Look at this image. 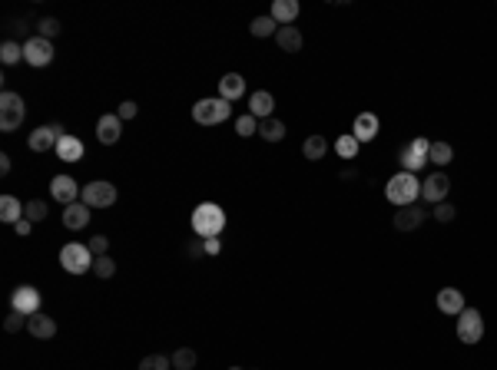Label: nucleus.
I'll return each mask as SVG.
<instances>
[{
  "label": "nucleus",
  "mask_w": 497,
  "mask_h": 370,
  "mask_svg": "<svg viewBox=\"0 0 497 370\" xmlns=\"http://www.w3.org/2000/svg\"><path fill=\"white\" fill-rule=\"evenodd\" d=\"M223 228H226V212L216 205V202L196 205V212H193V232H196L202 241H206V238H216Z\"/></svg>",
  "instance_id": "nucleus-2"
},
{
  "label": "nucleus",
  "mask_w": 497,
  "mask_h": 370,
  "mask_svg": "<svg viewBox=\"0 0 497 370\" xmlns=\"http://www.w3.org/2000/svg\"><path fill=\"white\" fill-rule=\"evenodd\" d=\"M14 228H17V235H20V238H27V235L33 232V222H30V219H20Z\"/></svg>",
  "instance_id": "nucleus-42"
},
{
  "label": "nucleus",
  "mask_w": 497,
  "mask_h": 370,
  "mask_svg": "<svg viewBox=\"0 0 497 370\" xmlns=\"http://www.w3.org/2000/svg\"><path fill=\"white\" fill-rule=\"evenodd\" d=\"M116 116H120V119H133V116H136V103H133V100H126V103H120V109H116Z\"/></svg>",
  "instance_id": "nucleus-41"
},
{
  "label": "nucleus",
  "mask_w": 497,
  "mask_h": 370,
  "mask_svg": "<svg viewBox=\"0 0 497 370\" xmlns=\"http://www.w3.org/2000/svg\"><path fill=\"white\" fill-rule=\"evenodd\" d=\"M242 93H245V80H242L239 73H226L219 80V96H223L226 103H236Z\"/></svg>",
  "instance_id": "nucleus-24"
},
{
  "label": "nucleus",
  "mask_w": 497,
  "mask_h": 370,
  "mask_svg": "<svg viewBox=\"0 0 497 370\" xmlns=\"http://www.w3.org/2000/svg\"><path fill=\"white\" fill-rule=\"evenodd\" d=\"M80 202L90 208H110L116 202V185L113 182H103V178H96L90 185H83V192H80Z\"/></svg>",
  "instance_id": "nucleus-7"
},
{
  "label": "nucleus",
  "mask_w": 497,
  "mask_h": 370,
  "mask_svg": "<svg viewBox=\"0 0 497 370\" xmlns=\"http://www.w3.org/2000/svg\"><path fill=\"white\" fill-rule=\"evenodd\" d=\"M139 370H173V360L163 354H150L139 360Z\"/></svg>",
  "instance_id": "nucleus-34"
},
{
  "label": "nucleus",
  "mask_w": 497,
  "mask_h": 370,
  "mask_svg": "<svg viewBox=\"0 0 497 370\" xmlns=\"http://www.w3.org/2000/svg\"><path fill=\"white\" fill-rule=\"evenodd\" d=\"M236 133H239L242 139L256 136V133H259V119L252 116V113H245V116H239V119H236Z\"/></svg>",
  "instance_id": "nucleus-33"
},
{
  "label": "nucleus",
  "mask_w": 497,
  "mask_h": 370,
  "mask_svg": "<svg viewBox=\"0 0 497 370\" xmlns=\"http://www.w3.org/2000/svg\"><path fill=\"white\" fill-rule=\"evenodd\" d=\"M431 215H435L437 222H451L454 215H457V208H454L451 202H441V205H435V212H431Z\"/></svg>",
  "instance_id": "nucleus-39"
},
{
  "label": "nucleus",
  "mask_w": 497,
  "mask_h": 370,
  "mask_svg": "<svg viewBox=\"0 0 497 370\" xmlns=\"http://www.w3.org/2000/svg\"><path fill=\"white\" fill-rule=\"evenodd\" d=\"M272 109H275V96H272L269 89H256L252 96H249V113L262 122V119H272Z\"/></svg>",
  "instance_id": "nucleus-17"
},
{
  "label": "nucleus",
  "mask_w": 497,
  "mask_h": 370,
  "mask_svg": "<svg viewBox=\"0 0 497 370\" xmlns=\"http://www.w3.org/2000/svg\"><path fill=\"white\" fill-rule=\"evenodd\" d=\"M424 219H428V212H424V208H418V205H405V208H398V212H394L392 225L398 228V232H415V228H421Z\"/></svg>",
  "instance_id": "nucleus-14"
},
{
  "label": "nucleus",
  "mask_w": 497,
  "mask_h": 370,
  "mask_svg": "<svg viewBox=\"0 0 497 370\" xmlns=\"http://www.w3.org/2000/svg\"><path fill=\"white\" fill-rule=\"evenodd\" d=\"M232 116V103H226L223 96H216V100H199L193 106V119H196L199 126H219V122H226Z\"/></svg>",
  "instance_id": "nucleus-4"
},
{
  "label": "nucleus",
  "mask_w": 497,
  "mask_h": 370,
  "mask_svg": "<svg viewBox=\"0 0 497 370\" xmlns=\"http://www.w3.org/2000/svg\"><path fill=\"white\" fill-rule=\"evenodd\" d=\"M249 30H252V37H275V33H279V24H275L272 17H256V20L249 24Z\"/></svg>",
  "instance_id": "nucleus-31"
},
{
  "label": "nucleus",
  "mask_w": 497,
  "mask_h": 370,
  "mask_svg": "<svg viewBox=\"0 0 497 370\" xmlns=\"http://www.w3.org/2000/svg\"><path fill=\"white\" fill-rule=\"evenodd\" d=\"M202 245H206V255H219V248H223V245H219V238H206Z\"/></svg>",
  "instance_id": "nucleus-43"
},
{
  "label": "nucleus",
  "mask_w": 497,
  "mask_h": 370,
  "mask_svg": "<svg viewBox=\"0 0 497 370\" xmlns=\"http://www.w3.org/2000/svg\"><path fill=\"white\" fill-rule=\"evenodd\" d=\"M24 324H27V321H24V314L10 311V317L3 321V331H7V334H17V331H20V327H24Z\"/></svg>",
  "instance_id": "nucleus-40"
},
{
  "label": "nucleus",
  "mask_w": 497,
  "mask_h": 370,
  "mask_svg": "<svg viewBox=\"0 0 497 370\" xmlns=\"http://www.w3.org/2000/svg\"><path fill=\"white\" fill-rule=\"evenodd\" d=\"M428 149H431V139H411L405 149H401V172H421L424 165H428Z\"/></svg>",
  "instance_id": "nucleus-8"
},
{
  "label": "nucleus",
  "mask_w": 497,
  "mask_h": 370,
  "mask_svg": "<svg viewBox=\"0 0 497 370\" xmlns=\"http://www.w3.org/2000/svg\"><path fill=\"white\" fill-rule=\"evenodd\" d=\"M90 215H93L90 205H83V202H73V205L63 208V225H67L70 232H76V228H87V225H90Z\"/></svg>",
  "instance_id": "nucleus-19"
},
{
  "label": "nucleus",
  "mask_w": 497,
  "mask_h": 370,
  "mask_svg": "<svg viewBox=\"0 0 497 370\" xmlns=\"http://www.w3.org/2000/svg\"><path fill=\"white\" fill-rule=\"evenodd\" d=\"M358 149H362V142H358L351 133H345V136H338V139H335V152H338L342 159H355V156H358Z\"/></svg>",
  "instance_id": "nucleus-29"
},
{
  "label": "nucleus",
  "mask_w": 497,
  "mask_h": 370,
  "mask_svg": "<svg viewBox=\"0 0 497 370\" xmlns=\"http://www.w3.org/2000/svg\"><path fill=\"white\" fill-rule=\"evenodd\" d=\"M169 360H173V370H193L196 367V351L193 347H180Z\"/></svg>",
  "instance_id": "nucleus-30"
},
{
  "label": "nucleus",
  "mask_w": 497,
  "mask_h": 370,
  "mask_svg": "<svg viewBox=\"0 0 497 370\" xmlns=\"http://www.w3.org/2000/svg\"><path fill=\"white\" fill-rule=\"evenodd\" d=\"M93 252L87 248V245H76V241H70V245H63L60 248V265L63 271H70V275H83V271H93Z\"/></svg>",
  "instance_id": "nucleus-5"
},
{
  "label": "nucleus",
  "mask_w": 497,
  "mask_h": 370,
  "mask_svg": "<svg viewBox=\"0 0 497 370\" xmlns=\"http://www.w3.org/2000/svg\"><path fill=\"white\" fill-rule=\"evenodd\" d=\"M302 152H305L308 163H318V159H325V152H329V139H325V136H308V139L302 142Z\"/></svg>",
  "instance_id": "nucleus-27"
},
{
  "label": "nucleus",
  "mask_w": 497,
  "mask_h": 370,
  "mask_svg": "<svg viewBox=\"0 0 497 370\" xmlns=\"http://www.w3.org/2000/svg\"><path fill=\"white\" fill-rule=\"evenodd\" d=\"M435 301H437V311H441V314H461L467 308L464 295H461L457 288H441Z\"/></svg>",
  "instance_id": "nucleus-16"
},
{
  "label": "nucleus",
  "mask_w": 497,
  "mask_h": 370,
  "mask_svg": "<svg viewBox=\"0 0 497 370\" xmlns=\"http://www.w3.org/2000/svg\"><path fill=\"white\" fill-rule=\"evenodd\" d=\"M229 370H242V367H229Z\"/></svg>",
  "instance_id": "nucleus-45"
},
{
  "label": "nucleus",
  "mask_w": 497,
  "mask_h": 370,
  "mask_svg": "<svg viewBox=\"0 0 497 370\" xmlns=\"http://www.w3.org/2000/svg\"><path fill=\"white\" fill-rule=\"evenodd\" d=\"M24 219H30L33 225L37 222H44L46 219V202H40V198H33V202H27V215Z\"/></svg>",
  "instance_id": "nucleus-37"
},
{
  "label": "nucleus",
  "mask_w": 497,
  "mask_h": 370,
  "mask_svg": "<svg viewBox=\"0 0 497 370\" xmlns=\"http://www.w3.org/2000/svg\"><path fill=\"white\" fill-rule=\"evenodd\" d=\"M10 172V156H0V176H7Z\"/></svg>",
  "instance_id": "nucleus-44"
},
{
  "label": "nucleus",
  "mask_w": 497,
  "mask_h": 370,
  "mask_svg": "<svg viewBox=\"0 0 497 370\" xmlns=\"http://www.w3.org/2000/svg\"><path fill=\"white\" fill-rule=\"evenodd\" d=\"M448 189H451V178L444 172H431L421 182V198L431 202V205H441V202H448Z\"/></svg>",
  "instance_id": "nucleus-10"
},
{
  "label": "nucleus",
  "mask_w": 497,
  "mask_h": 370,
  "mask_svg": "<svg viewBox=\"0 0 497 370\" xmlns=\"http://www.w3.org/2000/svg\"><path fill=\"white\" fill-rule=\"evenodd\" d=\"M37 30H40V37H46V40H53V37H57V33H60V20H57V17H44V20H40V24H37Z\"/></svg>",
  "instance_id": "nucleus-36"
},
{
  "label": "nucleus",
  "mask_w": 497,
  "mask_h": 370,
  "mask_svg": "<svg viewBox=\"0 0 497 370\" xmlns=\"http://www.w3.org/2000/svg\"><path fill=\"white\" fill-rule=\"evenodd\" d=\"M27 331H30L37 341H50V337L57 334V321H53V317H46L44 311L30 314V317H27Z\"/></svg>",
  "instance_id": "nucleus-20"
},
{
  "label": "nucleus",
  "mask_w": 497,
  "mask_h": 370,
  "mask_svg": "<svg viewBox=\"0 0 497 370\" xmlns=\"http://www.w3.org/2000/svg\"><path fill=\"white\" fill-rule=\"evenodd\" d=\"M87 248L93 252V258H103L106 248H110V238H106V235H93L90 241H87Z\"/></svg>",
  "instance_id": "nucleus-38"
},
{
  "label": "nucleus",
  "mask_w": 497,
  "mask_h": 370,
  "mask_svg": "<svg viewBox=\"0 0 497 370\" xmlns=\"http://www.w3.org/2000/svg\"><path fill=\"white\" fill-rule=\"evenodd\" d=\"M484 337V317L478 308H464L457 314V341L461 344H481Z\"/></svg>",
  "instance_id": "nucleus-6"
},
{
  "label": "nucleus",
  "mask_w": 497,
  "mask_h": 370,
  "mask_svg": "<svg viewBox=\"0 0 497 370\" xmlns=\"http://www.w3.org/2000/svg\"><path fill=\"white\" fill-rule=\"evenodd\" d=\"M53 59V44L46 40V37H30L27 44H24V63H30V66H46Z\"/></svg>",
  "instance_id": "nucleus-11"
},
{
  "label": "nucleus",
  "mask_w": 497,
  "mask_h": 370,
  "mask_svg": "<svg viewBox=\"0 0 497 370\" xmlns=\"http://www.w3.org/2000/svg\"><path fill=\"white\" fill-rule=\"evenodd\" d=\"M80 185L73 182V176H53V182H50V195H53V202H60L63 208L73 205L76 198H80Z\"/></svg>",
  "instance_id": "nucleus-12"
},
{
  "label": "nucleus",
  "mask_w": 497,
  "mask_h": 370,
  "mask_svg": "<svg viewBox=\"0 0 497 370\" xmlns=\"http://www.w3.org/2000/svg\"><path fill=\"white\" fill-rule=\"evenodd\" d=\"M57 142H60V136H57L53 126H37L30 133V139H27V146L33 152H50V149H57Z\"/></svg>",
  "instance_id": "nucleus-15"
},
{
  "label": "nucleus",
  "mask_w": 497,
  "mask_h": 370,
  "mask_svg": "<svg viewBox=\"0 0 497 370\" xmlns=\"http://www.w3.org/2000/svg\"><path fill=\"white\" fill-rule=\"evenodd\" d=\"M24 215H27V205H20L17 195H3V198H0V222L17 225Z\"/></svg>",
  "instance_id": "nucleus-23"
},
{
  "label": "nucleus",
  "mask_w": 497,
  "mask_h": 370,
  "mask_svg": "<svg viewBox=\"0 0 497 370\" xmlns=\"http://www.w3.org/2000/svg\"><path fill=\"white\" fill-rule=\"evenodd\" d=\"M0 59H3V66L20 63V59H24V46L14 44V40H3V46H0Z\"/></svg>",
  "instance_id": "nucleus-32"
},
{
  "label": "nucleus",
  "mask_w": 497,
  "mask_h": 370,
  "mask_svg": "<svg viewBox=\"0 0 497 370\" xmlns=\"http://www.w3.org/2000/svg\"><path fill=\"white\" fill-rule=\"evenodd\" d=\"M93 275H96V278H113V275H116V261H113L110 255L96 258V261H93Z\"/></svg>",
  "instance_id": "nucleus-35"
},
{
  "label": "nucleus",
  "mask_w": 497,
  "mask_h": 370,
  "mask_svg": "<svg viewBox=\"0 0 497 370\" xmlns=\"http://www.w3.org/2000/svg\"><path fill=\"white\" fill-rule=\"evenodd\" d=\"M10 311L24 314V317L40 314V291H37L33 284H20L14 295H10Z\"/></svg>",
  "instance_id": "nucleus-9"
},
{
  "label": "nucleus",
  "mask_w": 497,
  "mask_h": 370,
  "mask_svg": "<svg viewBox=\"0 0 497 370\" xmlns=\"http://www.w3.org/2000/svg\"><path fill=\"white\" fill-rule=\"evenodd\" d=\"M53 152H57L60 163H80V159H83V142H80L73 133H67V136H60V142H57Z\"/></svg>",
  "instance_id": "nucleus-18"
},
{
  "label": "nucleus",
  "mask_w": 497,
  "mask_h": 370,
  "mask_svg": "<svg viewBox=\"0 0 497 370\" xmlns=\"http://www.w3.org/2000/svg\"><path fill=\"white\" fill-rule=\"evenodd\" d=\"M123 136V119L116 113H106V116L96 119V139L103 142V146H116Z\"/></svg>",
  "instance_id": "nucleus-13"
},
{
  "label": "nucleus",
  "mask_w": 497,
  "mask_h": 370,
  "mask_svg": "<svg viewBox=\"0 0 497 370\" xmlns=\"http://www.w3.org/2000/svg\"><path fill=\"white\" fill-rule=\"evenodd\" d=\"M418 195H421V182H418L415 172H398V176H392L388 178V185H385V198L398 208L415 205Z\"/></svg>",
  "instance_id": "nucleus-1"
},
{
  "label": "nucleus",
  "mask_w": 497,
  "mask_h": 370,
  "mask_svg": "<svg viewBox=\"0 0 497 370\" xmlns=\"http://www.w3.org/2000/svg\"><path fill=\"white\" fill-rule=\"evenodd\" d=\"M299 0H275V3H272V20H275V24H279V27H292V20H295V17H299Z\"/></svg>",
  "instance_id": "nucleus-22"
},
{
  "label": "nucleus",
  "mask_w": 497,
  "mask_h": 370,
  "mask_svg": "<svg viewBox=\"0 0 497 370\" xmlns=\"http://www.w3.org/2000/svg\"><path fill=\"white\" fill-rule=\"evenodd\" d=\"M378 116L375 113H362V116H355V126H351V136L358 139V142H372L378 136Z\"/></svg>",
  "instance_id": "nucleus-21"
},
{
  "label": "nucleus",
  "mask_w": 497,
  "mask_h": 370,
  "mask_svg": "<svg viewBox=\"0 0 497 370\" xmlns=\"http://www.w3.org/2000/svg\"><path fill=\"white\" fill-rule=\"evenodd\" d=\"M24 116H27V109H24L20 93L3 89V93H0V133H14V129H20Z\"/></svg>",
  "instance_id": "nucleus-3"
},
{
  "label": "nucleus",
  "mask_w": 497,
  "mask_h": 370,
  "mask_svg": "<svg viewBox=\"0 0 497 370\" xmlns=\"http://www.w3.org/2000/svg\"><path fill=\"white\" fill-rule=\"evenodd\" d=\"M454 159V149L444 142V139H435L431 142V149H428V163H435V165H448Z\"/></svg>",
  "instance_id": "nucleus-28"
},
{
  "label": "nucleus",
  "mask_w": 497,
  "mask_h": 370,
  "mask_svg": "<svg viewBox=\"0 0 497 370\" xmlns=\"http://www.w3.org/2000/svg\"><path fill=\"white\" fill-rule=\"evenodd\" d=\"M275 44H279V50H282V53H299V50H302L299 27H279V33H275Z\"/></svg>",
  "instance_id": "nucleus-25"
},
{
  "label": "nucleus",
  "mask_w": 497,
  "mask_h": 370,
  "mask_svg": "<svg viewBox=\"0 0 497 370\" xmlns=\"http://www.w3.org/2000/svg\"><path fill=\"white\" fill-rule=\"evenodd\" d=\"M259 136H262L265 142H282V139H286V122L275 116L262 119V122H259Z\"/></svg>",
  "instance_id": "nucleus-26"
}]
</instances>
